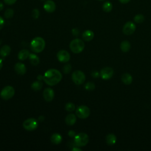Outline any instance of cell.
Returning a JSON list of instances; mask_svg holds the SVG:
<instances>
[{
	"mask_svg": "<svg viewBox=\"0 0 151 151\" xmlns=\"http://www.w3.org/2000/svg\"><path fill=\"white\" fill-rule=\"evenodd\" d=\"M61 79L62 74L61 72L54 68H51L47 70L43 76V80L47 84L50 86L57 84Z\"/></svg>",
	"mask_w": 151,
	"mask_h": 151,
	"instance_id": "obj_1",
	"label": "cell"
},
{
	"mask_svg": "<svg viewBox=\"0 0 151 151\" xmlns=\"http://www.w3.org/2000/svg\"><path fill=\"white\" fill-rule=\"evenodd\" d=\"M32 51L36 53L42 52L45 47V40L40 37H37L32 39L30 44Z\"/></svg>",
	"mask_w": 151,
	"mask_h": 151,
	"instance_id": "obj_2",
	"label": "cell"
},
{
	"mask_svg": "<svg viewBox=\"0 0 151 151\" xmlns=\"http://www.w3.org/2000/svg\"><path fill=\"white\" fill-rule=\"evenodd\" d=\"M84 47L85 44L84 42L79 38L74 39L70 44V48L71 51L75 54L81 52L83 51Z\"/></svg>",
	"mask_w": 151,
	"mask_h": 151,
	"instance_id": "obj_3",
	"label": "cell"
},
{
	"mask_svg": "<svg viewBox=\"0 0 151 151\" xmlns=\"http://www.w3.org/2000/svg\"><path fill=\"white\" fill-rule=\"evenodd\" d=\"M74 143L78 147H83L86 146L89 140L88 136L85 133H80L76 135L74 137Z\"/></svg>",
	"mask_w": 151,
	"mask_h": 151,
	"instance_id": "obj_4",
	"label": "cell"
},
{
	"mask_svg": "<svg viewBox=\"0 0 151 151\" xmlns=\"http://www.w3.org/2000/svg\"><path fill=\"white\" fill-rule=\"evenodd\" d=\"M15 94V89L11 86H7L4 87L1 92L0 96L4 100H8L11 99Z\"/></svg>",
	"mask_w": 151,
	"mask_h": 151,
	"instance_id": "obj_5",
	"label": "cell"
},
{
	"mask_svg": "<svg viewBox=\"0 0 151 151\" xmlns=\"http://www.w3.org/2000/svg\"><path fill=\"white\" fill-rule=\"evenodd\" d=\"M73 81L77 85L83 84L86 80V76L84 73L80 70L74 71L71 76Z\"/></svg>",
	"mask_w": 151,
	"mask_h": 151,
	"instance_id": "obj_6",
	"label": "cell"
},
{
	"mask_svg": "<svg viewBox=\"0 0 151 151\" xmlns=\"http://www.w3.org/2000/svg\"><path fill=\"white\" fill-rule=\"evenodd\" d=\"M76 113L78 118L81 119H85L89 116L90 114V110L87 106L81 105L77 108Z\"/></svg>",
	"mask_w": 151,
	"mask_h": 151,
	"instance_id": "obj_7",
	"label": "cell"
},
{
	"mask_svg": "<svg viewBox=\"0 0 151 151\" xmlns=\"http://www.w3.org/2000/svg\"><path fill=\"white\" fill-rule=\"evenodd\" d=\"M38 122L34 118H28L24 120L22 126L23 127L28 131H32L38 127Z\"/></svg>",
	"mask_w": 151,
	"mask_h": 151,
	"instance_id": "obj_8",
	"label": "cell"
},
{
	"mask_svg": "<svg viewBox=\"0 0 151 151\" xmlns=\"http://www.w3.org/2000/svg\"><path fill=\"white\" fill-rule=\"evenodd\" d=\"M135 30L136 25L133 22L131 21L127 22L123 27V32L127 35H132L134 33Z\"/></svg>",
	"mask_w": 151,
	"mask_h": 151,
	"instance_id": "obj_9",
	"label": "cell"
},
{
	"mask_svg": "<svg viewBox=\"0 0 151 151\" xmlns=\"http://www.w3.org/2000/svg\"><path fill=\"white\" fill-rule=\"evenodd\" d=\"M58 60L61 63H66L70 59V55L66 50H60L57 54Z\"/></svg>",
	"mask_w": 151,
	"mask_h": 151,
	"instance_id": "obj_10",
	"label": "cell"
},
{
	"mask_svg": "<svg viewBox=\"0 0 151 151\" xmlns=\"http://www.w3.org/2000/svg\"><path fill=\"white\" fill-rule=\"evenodd\" d=\"M113 70L109 67L102 68L100 71V76L103 80L110 79L113 75Z\"/></svg>",
	"mask_w": 151,
	"mask_h": 151,
	"instance_id": "obj_11",
	"label": "cell"
},
{
	"mask_svg": "<svg viewBox=\"0 0 151 151\" xmlns=\"http://www.w3.org/2000/svg\"><path fill=\"white\" fill-rule=\"evenodd\" d=\"M43 8L46 12L52 13L55 10L56 5L52 0H47L43 5Z\"/></svg>",
	"mask_w": 151,
	"mask_h": 151,
	"instance_id": "obj_12",
	"label": "cell"
},
{
	"mask_svg": "<svg viewBox=\"0 0 151 151\" xmlns=\"http://www.w3.org/2000/svg\"><path fill=\"white\" fill-rule=\"evenodd\" d=\"M43 97L47 101H51L54 97V91L51 88H46L43 91Z\"/></svg>",
	"mask_w": 151,
	"mask_h": 151,
	"instance_id": "obj_13",
	"label": "cell"
},
{
	"mask_svg": "<svg viewBox=\"0 0 151 151\" xmlns=\"http://www.w3.org/2000/svg\"><path fill=\"white\" fill-rule=\"evenodd\" d=\"M14 70L16 71L17 73H18L19 75H24L25 74L27 69L25 67V65L24 64L22 63H17L15 64L14 66Z\"/></svg>",
	"mask_w": 151,
	"mask_h": 151,
	"instance_id": "obj_14",
	"label": "cell"
},
{
	"mask_svg": "<svg viewBox=\"0 0 151 151\" xmlns=\"http://www.w3.org/2000/svg\"><path fill=\"white\" fill-rule=\"evenodd\" d=\"M76 120H77L76 116H75V114L72 113L68 114L65 119V122L66 124L68 126L74 125L76 123Z\"/></svg>",
	"mask_w": 151,
	"mask_h": 151,
	"instance_id": "obj_15",
	"label": "cell"
},
{
	"mask_svg": "<svg viewBox=\"0 0 151 151\" xmlns=\"http://www.w3.org/2000/svg\"><path fill=\"white\" fill-rule=\"evenodd\" d=\"M94 32L91 30H86L82 34L83 39L86 41H90L94 38Z\"/></svg>",
	"mask_w": 151,
	"mask_h": 151,
	"instance_id": "obj_16",
	"label": "cell"
},
{
	"mask_svg": "<svg viewBox=\"0 0 151 151\" xmlns=\"http://www.w3.org/2000/svg\"><path fill=\"white\" fill-rule=\"evenodd\" d=\"M11 51V48L9 45H4L0 49V55L2 57L5 58L10 54Z\"/></svg>",
	"mask_w": 151,
	"mask_h": 151,
	"instance_id": "obj_17",
	"label": "cell"
},
{
	"mask_svg": "<svg viewBox=\"0 0 151 151\" xmlns=\"http://www.w3.org/2000/svg\"><path fill=\"white\" fill-rule=\"evenodd\" d=\"M50 140L53 144L58 145L61 142L63 138H62V136L59 133H55L51 135Z\"/></svg>",
	"mask_w": 151,
	"mask_h": 151,
	"instance_id": "obj_18",
	"label": "cell"
},
{
	"mask_svg": "<svg viewBox=\"0 0 151 151\" xmlns=\"http://www.w3.org/2000/svg\"><path fill=\"white\" fill-rule=\"evenodd\" d=\"M121 80L124 84L129 85L132 83V80H133V78H132V76L130 74L124 73L122 76Z\"/></svg>",
	"mask_w": 151,
	"mask_h": 151,
	"instance_id": "obj_19",
	"label": "cell"
},
{
	"mask_svg": "<svg viewBox=\"0 0 151 151\" xmlns=\"http://www.w3.org/2000/svg\"><path fill=\"white\" fill-rule=\"evenodd\" d=\"M29 51L28 50L23 49L18 52V58L19 60H25L29 57Z\"/></svg>",
	"mask_w": 151,
	"mask_h": 151,
	"instance_id": "obj_20",
	"label": "cell"
},
{
	"mask_svg": "<svg viewBox=\"0 0 151 151\" xmlns=\"http://www.w3.org/2000/svg\"><path fill=\"white\" fill-rule=\"evenodd\" d=\"M120 49L124 52H128L130 49V44L129 41L127 40L122 41L120 44Z\"/></svg>",
	"mask_w": 151,
	"mask_h": 151,
	"instance_id": "obj_21",
	"label": "cell"
},
{
	"mask_svg": "<svg viewBox=\"0 0 151 151\" xmlns=\"http://www.w3.org/2000/svg\"><path fill=\"white\" fill-rule=\"evenodd\" d=\"M116 140H117V138L116 136L112 133L109 134L108 135L106 136V143L110 145H114L116 142Z\"/></svg>",
	"mask_w": 151,
	"mask_h": 151,
	"instance_id": "obj_22",
	"label": "cell"
},
{
	"mask_svg": "<svg viewBox=\"0 0 151 151\" xmlns=\"http://www.w3.org/2000/svg\"><path fill=\"white\" fill-rule=\"evenodd\" d=\"M28 58L29 59L30 63L32 65H37L40 63V58H39V57L37 55H35L34 54H30Z\"/></svg>",
	"mask_w": 151,
	"mask_h": 151,
	"instance_id": "obj_23",
	"label": "cell"
},
{
	"mask_svg": "<svg viewBox=\"0 0 151 151\" xmlns=\"http://www.w3.org/2000/svg\"><path fill=\"white\" fill-rule=\"evenodd\" d=\"M102 8L105 12H109L113 9V5L110 2L106 1L103 4Z\"/></svg>",
	"mask_w": 151,
	"mask_h": 151,
	"instance_id": "obj_24",
	"label": "cell"
},
{
	"mask_svg": "<svg viewBox=\"0 0 151 151\" xmlns=\"http://www.w3.org/2000/svg\"><path fill=\"white\" fill-rule=\"evenodd\" d=\"M42 87V83L40 80L35 81L31 84V88L34 91H39Z\"/></svg>",
	"mask_w": 151,
	"mask_h": 151,
	"instance_id": "obj_25",
	"label": "cell"
},
{
	"mask_svg": "<svg viewBox=\"0 0 151 151\" xmlns=\"http://www.w3.org/2000/svg\"><path fill=\"white\" fill-rule=\"evenodd\" d=\"M14 14V10L12 9H11V8H8V9H7L5 11V12H4V17L6 19H9V18H11L13 17Z\"/></svg>",
	"mask_w": 151,
	"mask_h": 151,
	"instance_id": "obj_26",
	"label": "cell"
},
{
	"mask_svg": "<svg viewBox=\"0 0 151 151\" xmlns=\"http://www.w3.org/2000/svg\"><path fill=\"white\" fill-rule=\"evenodd\" d=\"M144 20H145L144 16L142 14H140L136 15L134 17V21L136 23H138V24L143 22L144 21Z\"/></svg>",
	"mask_w": 151,
	"mask_h": 151,
	"instance_id": "obj_27",
	"label": "cell"
},
{
	"mask_svg": "<svg viewBox=\"0 0 151 151\" xmlns=\"http://www.w3.org/2000/svg\"><path fill=\"white\" fill-rule=\"evenodd\" d=\"M75 108H76L75 105L73 103H71V102H68V103H66V104L65 106V110L69 112H71V111H74Z\"/></svg>",
	"mask_w": 151,
	"mask_h": 151,
	"instance_id": "obj_28",
	"label": "cell"
},
{
	"mask_svg": "<svg viewBox=\"0 0 151 151\" xmlns=\"http://www.w3.org/2000/svg\"><path fill=\"white\" fill-rule=\"evenodd\" d=\"M84 87L88 91H92L95 88V84L92 82H88L86 84Z\"/></svg>",
	"mask_w": 151,
	"mask_h": 151,
	"instance_id": "obj_29",
	"label": "cell"
},
{
	"mask_svg": "<svg viewBox=\"0 0 151 151\" xmlns=\"http://www.w3.org/2000/svg\"><path fill=\"white\" fill-rule=\"evenodd\" d=\"M71 68H72V67H71V64H67L65 65L63 67V72H64V73L67 74V73H69L71 71Z\"/></svg>",
	"mask_w": 151,
	"mask_h": 151,
	"instance_id": "obj_30",
	"label": "cell"
},
{
	"mask_svg": "<svg viewBox=\"0 0 151 151\" xmlns=\"http://www.w3.org/2000/svg\"><path fill=\"white\" fill-rule=\"evenodd\" d=\"M32 16L34 19H37L40 16V11L38 9H34L32 11Z\"/></svg>",
	"mask_w": 151,
	"mask_h": 151,
	"instance_id": "obj_31",
	"label": "cell"
},
{
	"mask_svg": "<svg viewBox=\"0 0 151 151\" xmlns=\"http://www.w3.org/2000/svg\"><path fill=\"white\" fill-rule=\"evenodd\" d=\"M17 0H4V2H5V4L8 5H11L14 4Z\"/></svg>",
	"mask_w": 151,
	"mask_h": 151,
	"instance_id": "obj_32",
	"label": "cell"
},
{
	"mask_svg": "<svg viewBox=\"0 0 151 151\" xmlns=\"http://www.w3.org/2000/svg\"><path fill=\"white\" fill-rule=\"evenodd\" d=\"M71 32H72L73 35H75V36L78 35L79 34V32H80L79 30H78L77 28H73V29L71 30Z\"/></svg>",
	"mask_w": 151,
	"mask_h": 151,
	"instance_id": "obj_33",
	"label": "cell"
},
{
	"mask_svg": "<svg viewBox=\"0 0 151 151\" xmlns=\"http://www.w3.org/2000/svg\"><path fill=\"white\" fill-rule=\"evenodd\" d=\"M68 135L70 137H74L76 136V133L74 130H70L68 131Z\"/></svg>",
	"mask_w": 151,
	"mask_h": 151,
	"instance_id": "obj_34",
	"label": "cell"
},
{
	"mask_svg": "<svg viewBox=\"0 0 151 151\" xmlns=\"http://www.w3.org/2000/svg\"><path fill=\"white\" fill-rule=\"evenodd\" d=\"M4 24H5V21L4 18L0 16V29H1L3 28Z\"/></svg>",
	"mask_w": 151,
	"mask_h": 151,
	"instance_id": "obj_35",
	"label": "cell"
},
{
	"mask_svg": "<svg viewBox=\"0 0 151 151\" xmlns=\"http://www.w3.org/2000/svg\"><path fill=\"white\" fill-rule=\"evenodd\" d=\"M91 76L94 77V78H96V77H98L99 76V73L97 71H93L91 73Z\"/></svg>",
	"mask_w": 151,
	"mask_h": 151,
	"instance_id": "obj_36",
	"label": "cell"
},
{
	"mask_svg": "<svg viewBox=\"0 0 151 151\" xmlns=\"http://www.w3.org/2000/svg\"><path fill=\"white\" fill-rule=\"evenodd\" d=\"M119 2L122 4H127L128 2H129L130 1V0H119Z\"/></svg>",
	"mask_w": 151,
	"mask_h": 151,
	"instance_id": "obj_37",
	"label": "cell"
},
{
	"mask_svg": "<svg viewBox=\"0 0 151 151\" xmlns=\"http://www.w3.org/2000/svg\"><path fill=\"white\" fill-rule=\"evenodd\" d=\"M37 79L38 80H43V76H41V75H38V77H37Z\"/></svg>",
	"mask_w": 151,
	"mask_h": 151,
	"instance_id": "obj_38",
	"label": "cell"
},
{
	"mask_svg": "<svg viewBox=\"0 0 151 151\" xmlns=\"http://www.w3.org/2000/svg\"><path fill=\"white\" fill-rule=\"evenodd\" d=\"M72 150H77V151H78V150H81L80 149H79L78 147V146H76V147H73V149H72Z\"/></svg>",
	"mask_w": 151,
	"mask_h": 151,
	"instance_id": "obj_39",
	"label": "cell"
},
{
	"mask_svg": "<svg viewBox=\"0 0 151 151\" xmlns=\"http://www.w3.org/2000/svg\"><path fill=\"white\" fill-rule=\"evenodd\" d=\"M2 65H3L2 60V58L0 57V70H1V68H2Z\"/></svg>",
	"mask_w": 151,
	"mask_h": 151,
	"instance_id": "obj_40",
	"label": "cell"
},
{
	"mask_svg": "<svg viewBox=\"0 0 151 151\" xmlns=\"http://www.w3.org/2000/svg\"><path fill=\"white\" fill-rule=\"evenodd\" d=\"M3 8H4V4L1 2H0V11H1L3 9Z\"/></svg>",
	"mask_w": 151,
	"mask_h": 151,
	"instance_id": "obj_41",
	"label": "cell"
},
{
	"mask_svg": "<svg viewBox=\"0 0 151 151\" xmlns=\"http://www.w3.org/2000/svg\"><path fill=\"white\" fill-rule=\"evenodd\" d=\"M39 120L40 121V122H42V121H43L44 120V116H40L39 117Z\"/></svg>",
	"mask_w": 151,
	"mask_h": 151,
	"instance_id": "obj_42",
	"label": "cell"
},
{
	"mask_svg": "<svg viewBox=\"0 0 151 151\" xmlns=\"http://www.w3.org/2000/svg\"><path fill=\"white\" fill-rule=\"evenodd\" d=\"M97 1H103V0H97Z\"/></svg>",
	"mask_w": 151,
	"mask_h": 151,
	"instance_id": "obj_43",
	"label": "cell"
}]
</instances>
